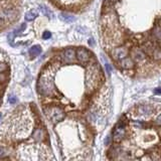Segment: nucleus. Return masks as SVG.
<instances>
[{"label": "nucleus", "mask_w": 161, "mask_h": 161, "mask_svg": "<svg viewBox=\"0 0 161 161\" xmlns=\"http://www.w3.org/2000/svg\"><path fill=\"white\" fill-rule=\"evenodd\" d=\"M37 90L38 93L42 96H52L56 94L55 85H53L52 77L48 74H43L38 79L37 82Z\"/></svg>", "instance_id": "obj_1"}, {"label": "nucleus", "mask_w": 161, "mask_h": 161, "mask_svg": "<svg viewBox=\"0 0 161 161\" xmlns=\"http://www.w3.org/2000/svg\"><path fill=\"white\" fill-rule=\"evenodd\" d=\"M98 82H99V71H98L97 66H91L87 71V88L88 90H94Z\"/></svg>", "instance_id": "obj_2"}, {"label": "nucleus", "mask_w": 161, "mask_h": 161, "mask_svg": "<svg viewBox=\"0 0 161 161\" xmlns=\"http://www.w3.org/2000/svg\"><path fill=\"white\" fill-rule=\"evenodd\" d=\"M44 114L52 123H59L65 118V113L59 107H48L44 109Z\"/></svg>", "instance_id": "obj_3"}, {"label": "nucleus", "mask_w": 161, "mask_h": 161, "mask_svg": "<svg viewBox=\"0 0 161 161\" xmlns=\"http://www.w3.org/2000/svg\"><path fill=\"white\" fill-rule=\"evenodd\" d=\"M17 12L13 7H5L0 10V19L4 21H11L16 17Z\"/></svg>", "instance_id": "obj_4"}, {"label": "nucleus", "mask_w": 161, "mask_h": 161, "mask_svg": "<svg viewBox=\"0 0 161 161\" xmlns=\"http://www.w3.org/2000/svg\"><path fill=\"white\" fill-rule=\"evenodd\" d=\"M61 60L66 64H71V62H74L76 60V51L73 47H68L61 53Z\"/></svg>", "instance_id": "obj_5"}, {"label": "nucleus", "mask_w": 161, "mask_h": 161, "mask_svg": "<svg viewBox=\"0 0 161 161\" xmlns=\"http://www.w3.org/2000/svg\"><path fill=\"white\" fill-rule=\"evenodd\" d=\"M76 57L83 64H86L90 60V52H89L86 48L80 47L76 51Z\"/></svg>", "instance_id": "obj_6"}, {"label": "nucleus", "mask_w": 161, "mask_h": 161, "mask_svg": "<svg viewBox=\"0 0 161 161\" xmlns=\"http://www.w3.org/2000/svg\"><path fill=\"white\" fill-rule=\"evenodd\" d=\"M125 134H126V130H125V127L123 125L119 124L117 127L115 128L114 133H113V140L115 142H120L123 140V138L125 137Z\"/></svg>", "instance_id": "obj_7"}, {"label": "nucleus", "mask_w": 161, "mask_h": 161, "mask_svg": "<svg viewBox=\"0 0 161 161\" xmlns=\"http://www.w3.org/2000/svg\"><path fill=\"white\" fill-rule=\"evenodd\" d=\"M127 55H128V51L126 47H117L112 51V56L116 61L124 59L125 56H127Z\"/></svg>", "instance_id": "obj_8"}, {"label": "nucleus", "mask_w": 161, "mask_h": 161, "mask_svg": "<svg viewBox=\"0 0 161 161\" xmlns=\"http://www.w3.org/2000/svg\"><path fill=\"white\" fill-rule=\"evenodd\" d=\"M120 66L124 70H129V69H132L134 66V61L131 57H127L125 56L124 59L120 60Z\"/></svg>", "instance_id": "obj_9"}, {"label": "nucleus", "mask_w": 161, "mask_h": 161, "mask_svg": "<svg viewBox=\"0 0 161 161\" xmlns=\"http://www.w3.org/2000/svg\"><path fill=\"white\" fill-rule=\"evenodd\" d=\"M131 56H132V60L136 61H142L145 60V53L143 52L141 50H133L131 51Z\"/></svg>", "instance_id": "obj_10"}, {"label": "nucleus", "mask_w": 161, "mask_h": 161, "mask_svg": "<svg viewBox=\"0 0 161 161\" xmlns=\"http://www.w3.org/2000/svg\"><path fill=\"white\" fill-rule=\"evenodd\" d=\"M32 138L34 141L40 142L44 139V131L41 128H37L32 133Z\"/></svg>", "instance_id": "obj_11"}, {"label": "nucleus", "mask_w": 161, "mask_h": 161, "mask_svg": "<svg viewBox=\"0 0 161 161\" xmlns=\"http://www.w3.org/2000/svg\"><path fill=\"white\" fill-rule=\"evenodd\" d=\"M60 18L66 22V23H71V22H74L76 20V17L73 15V14H70L68 12H61L60 13Z\"/></svg>", "instance_id": "obj_12"}, {"label": "nucleus", "mask_w": 161, "mask_h": 161, "mask_svg": "<svg viewBox=\"0 0 161 161\" xmlns=\"http://www.w3.org/2000/svg\"><path fill=\"white\" fill-rule=\"evenodd\" d=\"M40 52H41V46H33L29 50V55L31 56V57H37V56L40 55Z\"/></svg>", "instance_id": "obj_13"}, {"label": "nucleus", "mask_w": 161, "mask_h": 161, "mask_svg": "<svg viewBox=\"0 0 161 161\" xmlns=\"http://www.w3.org/2000/svg\"><path fill=\"white\" fill-rule=\"evenodd\" d=\"M39 10L41 11L46 16L50 17V18H52V17H53V13H52V11L50 9V8H47L46 5H39Z\"/></svg>", "instance_id": "obj_14"}, {"label": "nucleus", "mask_w": 161, "mask_h": 161, "mask_svg": "<svg viewBox=\"0 0 161 161\" xmlns=\"http://www.w3.org/2000/svg\"><path fill=\"white\" fill-rule=\"evenodd\" d=\"M37 17V13L35 11H29L25 14V19L27 21H32Z\"/></svg>", "instance_id": "obj_15"}, {"label": "nucleus", "mask_w": 161, "mask_h": 161, "mask_svg": "<svg viewBox=\"0 0 161 161\" xmlns=\"http://www.w3.org/2000/svg\"><path fill=\"white\" fill-rule=\"evenodd\" d=\"M153 37L155 38V40L158 43L160 42V27H159V25H157L153 29Z\"/></svg>", "instance_id": "obj_16"}, {"label": "nucleus", "mask_w": 161, "mask_h": 161, "mask_svg": "<svg viewBox=\"0 0 161 161\" xmlns=\"http://www.w3.org/2000/svg\"><path fill=\"white\" fill-rule=\"evenodd\" d=\"M151 112L150 107H148L147 105H143L141 107H139V113L140 114H149Z\"/></svg>", "instance_id": "obj_17"}, {"label": "nucleus", "mask_w": 161, "mask_h": 161, "mask_svg": "<svg viewBox=\"0 0 161 161\" xmlns=\"http://www.w3.org/2000/svg\"><path fill=\"white\" fill-rule=\"evenodd\" d=\"M7 70H8L7 65L4 64V62L0 61V73H4V71H6Z\"/></svg>", "instance_id": "obj_18"}, {"label": "nucleus", "mask_w": 161, "mask_h": 161, "mask_svg": "<svg viewBox=\"0 0 161 161\" xmlns=\"http://www.w3.org/2000/svg\"><path fill=\"white\" fill-rule=\"evenodd\" d=\"M8 102H9L10 104H16L17 98H16L14 95H10L9 97H8Z\"/></svg>", "instance_id": "obj_19"}, {"label": "nucleus", "mask_w": 161, "mask_h": 161, "mask_svg": "<svg viewBox=\"0 0 161 161\" xmlns=\"http://www.w3.org/2000/svg\"><path fill=\"white\" fill-rule=\"evenodd\" d=\"M6 155H7V152H6V150L4 149L2 146H0V158H4Z\"/></svg>", "instance_id": "obj_20"}, {"label": "nucleus", "mask_w": 161, "mask_h": 161, "mask_svg": "<svg viewBox=\"0 0 161 161\" xmlns=\"http://www.w3.org/2000/svg\"><path fill=\"white\" fill-rule=\"evenodd\" d=\"M105 68H106V71H107V74L110 75L111 71H112V68L108 61H105Z\"/></svg>", "instance_id": "obj_21"}, {"label": "nucleus", "mask_w": 161, "mask_h": 161, "mask_svg": "<svg viewBox=\"0 0 161 161\" xmlns=\"http://www.w3.org/2000/svg\"><path fill=\"white\" fill-rule=\"evenodd\" d=\"M6 80V75L4 73H0V84L4 83Z\"/></svg>", "instance_id": "obj_22"}, {"label": "nucleus", "mask_w": 161, "mask_h": 161, "mask_svg": "<svg viewBox=\"0 0 161 161\" xmlns=\"http://www.w3.org/2000/svg\"><path fill=\"white\" fill-rule=\"evenodd\" d=\"M51 37V32H48V31H46V32H43L42 37H43L44 39H48Z\"/></svg>", "instance_id": "obj_23"}, {"label": "nucleus", "mask_w": 161, "mask_h": 161, "mask_svg": "<svg viewBox=\"0 0 161 161\" xmlns=\"http://www.w3.org/2000/svg\"><path fill=\"white\" fill-rule=\"evenodd\" d=\"M156 121H157V122H156V123H157V125H159L160 124V116H158V118H157V120H156Z\"/></svg>", "instance_id": "obj_24"}, {"label": "nucleus", "mask_w": 161, "mask_h": 161, "mask_svg": "<svg viewBox=\"0 0 161 161\" xmlns=\"http://www.w3.org/2000/svg\"><path fill=\"white\" fill-rule=\"evenodd\" d=\"M0 118H1V114H0Z\"/></svg>", "instance_id": "obj_25"}]
</instances>
